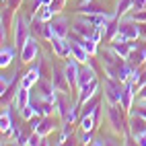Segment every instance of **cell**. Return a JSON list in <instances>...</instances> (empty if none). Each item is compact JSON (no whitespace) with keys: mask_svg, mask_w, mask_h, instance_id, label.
<instances>
[{"mask_svg":"<svg viewBox=\"0 0 146 146\" xmlns=\"http://www.w3.org/2000/svg\"><path fill=\"white\" fill-rule=\"evenodd\" d=\"M29 23H27V19L21 15V17H17L15 19V47L19 52H21V47L27 43L29 39Z\"/></svg>","mask_w":146,"mask_h":146,"instance_id":"cell-1","label":"cell"},{"mask_svg":"<svg viewBox=\"0 0 146 146\" xmlns=\"http://www.w3.org/2000/svg\"><path fill=\"white\" fill-rule=\"evenodd\" d=\"M107 119H109V125L113 128V132H117V134L125 132V123H123V117H121V111H119L117 103L107 105Z\"/></svg>","mask_w":146,"mask_h":146,"instance_id":"cell-2","label":"cell"},{"mask_svg":"<svg viewBox=\"0 0 146 146\" xmlns=\"http://www.w3.org/2000/svg\"><path fill=\"white\" fill-rule=\"evenodd\" d=\"M121 93H123V86H119V80L107 76V80H105V97H107V103H119L121 101Z\"/></svg>","mask_w":146,"mask_h":146,"instance_id":"cell-3","label":"cell"},{"mask_svg":"<svg viewBox=\"0 0 146 146\" xmlns=\"http://www.w3.org/2000/svg\"><path fill=\"white\" fill-rule=\"evenodd\" d=\"M72 31H76L78 35H82V37H93L95 33H97V27L89 21V17H76L74 19V25H72Z\"/></svg>","mask_w":146,"mask_h":146,"instance_id":"cell-4","label":"cell"},{"mask_svg":"<svg viewBox=\"0 0 146 146\" xmlns=\"http://www.w3.org/2000/svg\"><path fill=\"white\" fill-rule=\"evenodd\" d=\"M37 54H39V43H37L35 37H29L27 43L21 47V62L31 64L35 58H37Z\"/></svg>","mask_w":146,"mask_h":146,"instance_id":"cell-5","label":"cell"},{"mask_svg":"<svg viewBox=\"0 0 146 146\" xmlns=\"http://www.w3.org/2000/svg\"><path fill=\"white\" fill-rule=\"evenodd\" d=\"M119 31L125 35V37H128V39H138V37H140V31H142V27L138 25V23H136L134 21V19H130V17H125L123 19V21L119 23Z\"/></svg>","mask_w":146,"mask_h":146,"instance_id":"cell-6","label":"cell"},{"mask_svg":"<svg viewBox=\"0 0 146 146\" xmlns=\"http://www.w3.org/2000/svg\"><path fill=\"white\" fill-rule=\"evenodd\" d=\"M52 50L56 52L58 58H68V56H72L68 37H58V35H56L54 39H52Z\"/></svg>","mask_w":146,"mask_h":146,"instance_id":"cell-7","label":"cell"},{"mask_svg":"<svg viewBox=\"0 0 146 146\" xmlns=\"http://www.w3.org/2000/svg\"><path fill=\"white\" fill-rule=\"evenodd\" d=\"M78 60H76L74 56H68L66 58V66H64V74H66V78L70 84L76 82V78H78Z\"/></svg>","mask_w":146,"mask_h":146,"instance_id":"cell-8","label":"cell"},{"mask_svg":"<svg viewBox=\"0 0 146 146\" xmlns=\"http://www.w3.org/2000/svg\"><path fill=\"white\" fill-rule=\"evenodd\" d=\"M144 132H146V119L140 117V115H132V119H130V134H132V138L136 140Z\"/></svg>","mask_w":146,"mask_h":146,"instance_id":"cell-9","label":"cell"},{"mask_svg":"<svg viewBox=\"0 0 146 146\" xmlns=\"http://www.w3.org/2000/svg\"><path fill=\"white\" fill-rule=\"evenodd\" d=\"M134 82L132 80H128L123 84V93H121V101H119V105H121V109H132V101H134Z\"/></svg>","mask_w":146,"mask_h":146,"instance_id":"cell-10","label":"cell"},{"mask_svg":"<svg viewBox=\"0 0 146 146\" xmlns=\"http://www.w3.org/2000/svg\"><path fill=\"white\" fill-rule=\"evenodd\" d=\"M91 80H95V68H93L91 64H84V68H80V72H78L76 84H78V89H82V86L89 84Z\"/></svg>","mask_w":146,"mask_h":146,"instance_id":"cell-11","label":"cell"},{"mask_svg":"<svg viewBox=\"0 0 146 146\" xmlns=\"http://www.w3.org/2000/svg\"><path fill=\"white\" fill-rule=\"evenodd\" d=\"M54 105H56V113H58V115H62V117L68 113V109L72 107L70 101H68V95H66V93H60V91H58V95H56Z\"/></svg>","mask_w":146,"mask_h":146,"instance_id":"cell-12","label":"cell"},{"mask_svg":"<svg viewBox=\"0 0 146 146\" xmlns=\"http://www.w3.org/2000/svg\"><path fill=\"white\" fill-rule=\"evenodd\" d=\"M52 76H54V84H56V91H60V93H66L68 91V78H66V74H64V70H60V68H54V72H52Z\"/></svg>","mask_w":146,"mask_h":146,"instance_id":"cell-13","label":"cell"},{"mask_svg":"<svg viewBox=\"0 0 146 146\" xmlns=\"http://www.w3.org/2000/svg\"><path fill=\"white\" fill-rule=\"evenodd\" d=\"M68 41H70V39H68ZM70 52H72V56L76 58V60H78V62H82V64H86V62L91 60V54H89V52H86L84 47H82V43L70 41Z\"/></svg>","mask_w":146,"mask_h":146,"instance_id":"cell-14","label":"cell"},{"mask_svg":"<svg viewBox=\"0 0 146 146\" xmlns=\"http://www.w3.org/2000/svg\"><path fill=\"white\" fill-rule=\"evenodd\" d=\"M99 89V82H97V78L95 80H91L89 84H84L82 89H80V95H78V101L80 103H86L89 99H93L95 97V91Z\"/></svg>","mask_w":146,"mask_h":146,"instance_id":"cell-15","label":"cell"},{"mask_svg":"<svg viewBox=\"0 0 146 146\" xmlns=\"http://www.w3.org/2000/svg\"><path fill=\"white\" fill-rule=\"evenodd\" d=\"M52 27H54V33L58 37H68V19L66 17L52 19Z\"/></svg>","mask_w":146,"mask_h":146,"instance_id":"cell-16","label":"cell"},{"mask_svg":"<svg viewBox=\"0 0 146 146\" xmlns=\"http://www.w3.org/2000/svg\"><path fill=\"white\" fill-rule=\"evenodd\" d=\"M29 103V89H25V86H19V91H17V95H15V105H17V109L21 111L23 107H27Z\"/></svg>","mask_w":146,"mask_h":146,"instance_id":"cell-17","label":"cell"},{"mask_svg":"<svg viewBox=\"0 0 146 146\" xmlns=\"http://www.w3.org/2000/svg\"><path fill=\"white\" fill-rule=\"evenodd\" d=\"M13 58H15V47H11V45H4L2 47V54H0V66H8L13 62Z\"/></svg>","mask_w":146,"mask_h":146,"instance_id":"cell-18","label":"cell"},{"mask_svg":"<svg viewBox=\"0 0 146 146\" xmlns=\"http://www.w3.org/2000/svg\"><path fill=\"white\" fill-rule=\"evenodd\" d=\"M130 8H134V0H117V11H115V15L123 17Z\"/></svg>","mask_w":146,"mask_h":146,"instance_id":"cell-19","label":"cell"},{"mask_svg":"<svg viewBox=\"0 0 146 146\" xmlns=\"http://www.w3.org/2000/svg\"><path fill=\"white\" fill-rule=\"evenodd\" d=\"M0 128H2V134H8L15 125H13V119H11V113L4 111L2 113V119H0Z\"/></svg>","mask_w":146,"mask_h":146,"instance_id":"cell-20","label":"cell"},{"mask_svg":"<svg viewBox=\"0 0 146 146\" xmlns=\"http://www.w3.org/2000/svg\"><path fill=\"white\" fill-rule=\"evenodd\" d=\"M52 119H50V115H43V119H41V123H39V128H37L35 132H39L41 136H45V134H50L52 132Z\"/></svg>","mask_w":146,"mask_h":146,"instance_id":"cell-21","label":"cell"},{"mask_svg":"<svg viewBox=\"0 0 146 146\" xmlns=\"http://www.w3.org/2000/svg\"><path fill=\"white\" fill-rule=\"evenodd\" d=\"M54 15H56V13L52 11V6H50V4H43V6L39 8V19H41L43 23H50L52 19H54Z\"/></svg>","mask_w":146,"mask_h":146,"instance_id":"cell-22","label":"cell"},{"mask_svg":"<svg viewBox=\"0 0 146 146\" xmlns=\"http://www.w3.org/2000/svg\"><path fill=\"white\" fill-rule=\"evenodd\" d=\"M95 125H97V121H95L93 115H82V117H80V128H82V132H91Z\"/></svg>","mask_w":146,"mask_h":146,"instance_id":"cell-23","label":"cell"},{"mask_svg":"<svg viewBox=\"0 0 146 146\" xmlns=\"http://www.w3.org/2000/svg\"><path fill=\"white\" fill-rule=\"evenodd\" d=\"M97 43H99V41H95L93 37H84V39H82V47H84V50L89 52L91 56L97 54Z\"/></svg>","mask_w":146,"mask_h":146,"instance_id":"cell-24","label":"cell"},{"mask_svg":"<svg viewBox=\"0 0 146 146\" xmlns=\"http://www.w3.org/2000/svg\"><path fill=\"white\" fill-rule=\"evenodd\" d=\"M76 115H78V107L72 105L70 109H68V113L64 115V123H72V121L76 119Z\"/></svg>","mask_w":146,"mask_h":146,"instance_id":"cell-25","label":"cell"},{"mask_svg":"<svg viewBox=\"0 0 146 146\" xmlns=\"http://www.w3.org/2000/svg\"><path fill=\"white\" fill-rule=\"evenodd\" d=\"M33 115H35V107H33V103H29L27 107H23V109H21V117H23V119H27V121L31 119Z\"/></svg>","mask_w":146,"mask_h":146,"instance_id":"cell-26","label":"cell"},{"mask_svg":"<svg viewBox=\"0 0 146 146\" xmlns=\"http://www.w3.org/2000/svg\"><path fill=\"white\" fill-rule=\"evenodd\" d=\"M13 80H15V74H4V76H2V93L8 91V86H11Z\"/></svg>","mask_w":146,"mask_h":146,"instance_id":"cell-27","label":"cell"},{"mask_svg":"<svg viewBox=\"0 0 146 146\" xmlns=\"http://www.w3.org/2000/svg\"><path fill=\"white\" fill-rule=\"evenodd\" d=\"M130 19H134L136 23H146V11H136L134 15H130Z\"/></svg>","mask_w":146,"mask_h":146,"instance_id":"cell-28","label":"cell"},{"mask_svg":"<svg viewBox=\"0 0 146 146\" xmlns=\"http://www.w3.org/2000/svg\"><path fill=\"white\" fill-rule=\"evenodd\" d=\"M146 8V0H134V11H144Z\"/></svg>","mask_w":146,"mask_h":146,"instance_id":"cell-29","label":"cell"},{"mask_svg":"<svg viewBox=\"0 0 146 146\" xmlns=\"http://www.w3.org/2000/svg\"><path fill=\"white\" fill-rule=\"evenodd\" d=\"M82 144H93V138H91V132H84V136H82Z\"/></svg>","mask_w":146,"mask_h":146,"instance_id":"cell-30","label":"cell"},{"mask_svg":"<svg viewBox=\"0 0 146 146\" xmlns=\"http://www.w3.org/2000/svg\"><path fill=\"white\" fill-rule=\"evenodd\" d=\"M136 142H138V144H142V146H146V132H144L142 136H138V138H136Z\"/></svg>","mask_w":146,"mask_h":146,"instance_id":"cell-31","label":"cell"},{"mask_svg":"<svg viewBox=\"0 0 146 146\" xmlns=\"http://www.w3.org/2000/svg\"><path fill=\"white\" fill-rule=\"evenodd\" d=\"M140 99H146V82H144V86H142V89H140Z\"/></svg>","mask_w":146,"mask_h":146,"instance_id":"cell-32","label":"cell"},{"mask_svg":"<svg viewBox=\"0 0 146 146\" xmlns=\"http://www.w3.org/2000/svg\"><path fill=\"white\" fill-rule=\"evenodd\" d=\"M144 31H146V25H144Z\"/></svg>","mask_w":146,"mask_h":146,"instance_id":"cell-33","label":"cell"},{"mask_svg":"<svg viewBox=\"0 0 146 146\" xmlns=\"http://www.w3.org/2000/svg\"><path fill=\"white\" fill-rule=\"evenodd\" d=\"M84 2H89V0H84Z\"/></svg>","mask_w":146,"mask_h":146,"instance_id":"cell-34","label":"cell"}]
</instances>
